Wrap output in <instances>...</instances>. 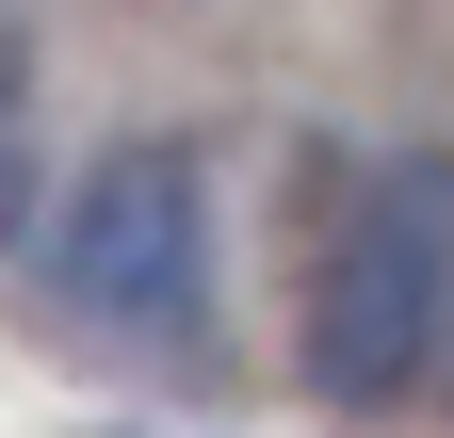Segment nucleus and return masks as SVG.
Returning <instances> with one entry per match:
<instances>
[{
  "label": "nucleus",
  "instance_id": "nucleus-2",
  "mask_svg": "<svg viewBox=\"0 0 454 438\" xmlns=\"http://www.w3.org/2000/svg\"><path fill=\"white\" fill-rule=\"evenodd\" d=\"M49 260H66V309L130 325V341H179V325L211 309V195H195V162L179 146H114L66 195Z\"/></svg>",
  "mask_w": 454,
  "mask_h": 438
},
{
  "label": "nucleus",
  "instance_id": "nucleus-1",
  "mask_svg": "<svg viewBox=\"0 0 454 438\" xmlns=\"http://www.w3.org/2000/svg\"><path fill=\"white\" fill-rule=\"evenodd\" d=\"M438 341H454V162H373L309 277V390L406 406L438 373Z\"/></svg>",
  "mask_w": 454,
  "mask_h": 438
},
{
  "label": "nucleus",
  "instance_id": "nucleus-3",
  "mask_svg": "<svg viewBox=\"0 0 454 438\" xmlns=\"http://www.w3.org/2000/svg\"><path fill=\"white\" fill-rule=\"evenodd\" d=\"M33 228V114H17V33H0V244Z\"/></svg>",
  "mask_w": 454,
  "mask_h": 438
}]
</instances>
